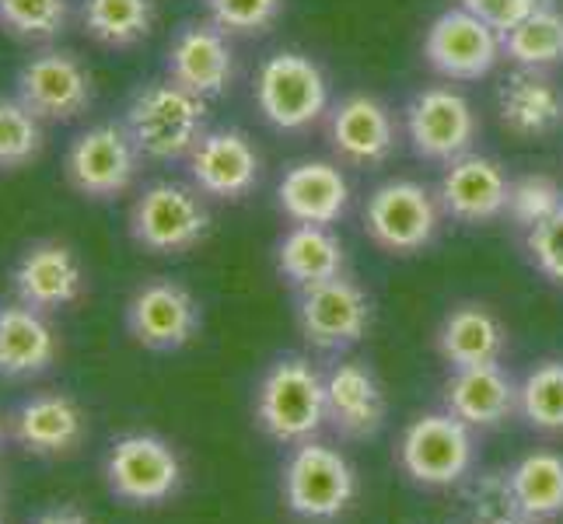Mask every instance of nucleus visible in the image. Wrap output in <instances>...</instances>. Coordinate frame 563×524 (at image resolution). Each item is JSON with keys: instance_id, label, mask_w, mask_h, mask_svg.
Instances as JSON below:
<instances>
[{"instance_id": "obj_18", "label": "nucleus", "mask_w": 563, "mask_h": 524, "mask_svg": "<svg viewBox=\"0 0 563 524\" xmlns=\"http://www.w3.org/2000/svg\"><path fill=\"white\" fill-rule=\"evenodd\" d=\"M511 179L487 154H462L444 165L438 203L459 224H490L508 213Z\"/></svg>"}, {"instance_id": "obj_12", "label": "nucleus", "mask_w": 563, "mask_h": 524, "mask_svg": "<svg viewBox=\"0 0 563 524\" xmlns=\"http://www.w3.org/2000/svg\"><path fill=\"white\" fill-rule=\"evenodd\" d=\"M22 99L43 123H70L95 102L91 70L67 49H43L29 56L14 77Z\"/></svg>"}, {"instance_id": "obj_20", "label": "nucleus", "mask_w": 563, "mask_h": 524, "mask_svg": "<svg viewBox=\"0 0 563 524\" xmlns=\"http://www.w3.org/2000/svg\"><path fill=\"white\" fill-rule=\"evenodd\" d=\"M351 179L333 161H298L280 175L277 207L295 224L333 227L351 210Z\"/></svg>"}, {"instance_id": "obj_21", "label": "nucleus", "mask_w": 563, "mask_h": 524, "mask_svg": "<svg viewBox=\"0 0 563 524\" xmlns=\"http://www.w3.org/2000/svg\"><path fill=\"white\" fill-rule=\"evenodd\" d=\"M11 441L38 458L70 455L85 441V413L64 392L29 395L8 420Z\"/></svg>"}, {"instance_id": "obj_15", "label": "nucleus", "mask_w": 563, "mask_h": 524, "mask_svg": "<svg viewBox=\"0 0 563 524\" xmlns=\"http://www.w3.org/2000/svg\"><path fill=\"white\" fill-rule=\"evenodd\" d=\"M298 325L301 336L316 349L336 354L367 336L372 301L351 277H333L316 287L298 290Z\"/></svg>"}, {"instance_id": "obj_14", "label": "nucleus", "mask_w": 563, "mask_h": 524, "mask_svg": "<svg viewBox=\"0 0 563 524\" xmlns=\"http://www.w3.org/2000/svg\"><path fill=\"white\" fill-rule=\"evenodd\" d=\"M189 186L207 200H245L263 179V154L242 130H207L186 158Z\"/></svg>"}, {"instance_id": "obj_1", "label": "nucleus", "mask_w": 563, "mask_h": 524, "mask_svg": "<svg viewBox=\"0 0 563 524\" xmlns=\"http://www.w3.org/2000/svg\"><path fill=\"white\" fill-rule=\"evenodd\" d=\"M123 123L144 158L179 161L207 133V102L165 77L133 91Z\"/></svg>"}, {"instance_id": "obj_4", "label": "nucleus", "mask_w": 563, "mask_h": 524, "mask_svg": "<svg viewBox=\"0 0 563 524\" xmlns=\"http://www.w3.org/2000/svg\"><path fill=\"white\" fill-rule=\"evenodd\" d=\"M126 227L130 238L151 256H183L207 238L210 210L192 186L162 179L137 192Z\"/></svg>"}, {"instance_id": "obj_8", "label": "nucleus", "mask_w": 563, "mask_h": 524, "mask_svg": "<svg viewBox=\"0 0 563 524\" xmlns=\"http://www.w3.org/2000/svg\"><path fill=\"white\" fill-rule=\"evenodd\" d=\"M402 126L417 158L441 161V165L470 154L479 137V120L473 102L452 85L420 88L402 109Z\"/></svg>"}, {"instance_id": "obj_32", "label": "nucleus", "mask_w": 563, "mask_h": 524, "mask_svg": "<svg viewBox=\"0 0 563 524\" xmlns=\"http://www.w3.org/2000/svg\"><path fill=\"white\" fill-rule=\"evenodd\" d=\"M67 22L70 0H0V29L18 43H53Z\"/></svg>"}, {"instance_id": "obj_25", "label": "nucleus", "mask_w": 563, "mask_h": 524, "mask_svg": "<svg viewBox=\"0 0 563 524\" xmlns=\"http://www.w3.org/2000/svg\"><path fill=\"white\" fill-rule=\"evenodd\" d=\"M56 360V336L43 312L25 304L0 308V378L29 381L46 375Z\"/></svg>"}, {"instance_id": "obj_29", "label": "nucleus", "mask_w": 563, "mask_h": 524, "mask_svg": "<svg viewBox=\"0 0 563 524\" xmlns=\"http://www.w3.org/2000/svg\"><path fill=\"white\" fill-rule=\"evenodd\" d=\"M81 29L99 46L130 49L144 43L158 22L154 0H81Z\"/></svg>"}, {"instance_id": "obj_38", "label": "nucleus", "mask_w": 563, "mask_h": 524, "mask_svg": "<svg viewBox=\"0 0 563 524\" xmlns=\"http://www.w3.org/2000/svg\"><path fill=\"white\" fill-rule=\"evenodd\" d=\"M32 524H91L88 514H81L77 508H49L38 517H32Z\"/></svg>"}, {"instance_id": "obj_35", "label": "nucleus", "mask_w": 563, "mask_h": 524, "mask_svg": "<svg viewBox=\"0 0 563 524\" xmlns=\"http://www.w3.org/2000/svg\"><path fill=\"white\" fill-rule=\"evenodd\" d=\"M560 207H563V189L556 186V179H550V175L529 171V175H521V179L511 182V192H508V218L518 227L532 231L536 224L553 218Z\"/></svg>"}, {"instance_id": "obj_24", "label": "nucleus", "mask_w": 563, "mask_h": 524, "mask_svg": "<svg viewBox=\"0 0 563 524\" xmlns=\"http://www.w3.org/2000/svg\"><path fill=\"white\" fill-rule=\"evenodd\" d=\"M444 410L479 431L500 426L518 413V384L500 364L459 367L444 381Z\"/></svg>"}, {"instance_id": "obj_10", "label": "nucleus", "mask_w": 563, "mask_h": 524, "mask_svg": "<svg viewBox=\"0 0 563 524\" xmlns=\"http://www.w3.org/2000/svg\"><path fill=\"white\" fill-rule=\"evenodd\" d=\"M123 319L133 343L154 349V354H176V349L197 339L203 325V308L179 280L154 277L130 294Z\"/></svg>"}, {"instance_id": "obj_17", "label": "nucleus", "mask_w": 563, "mask_h": 524, "mask_svg": "<svg viewBox=\"0 0 563 524\" xmlns=\"http://www.w3.org/2000/svg\"><path fill=\"white\" fill-rule=\"evenodd\" d=\"M168 81L192 91L197 99L210 102L235 85V49L231 35H224L213 22H189L176 32L165 56Z\"/></svg>"}, {"instance_id": "obj_22", "label": "nucleus", "mask_w": 563, "mask_h": 524, "mask_svg": "<svg viewBox=\"0 0 563 524\" xmlns=\"http://www.w3.org/2000/svg\"><path fill=\"white\" fill-rule=\"evenodd\" d=\"M500 126L518 141L553 137L563 126V88L547 70H515L497 91Z\"/></svg>"}, {"instance_id": "obj_19", "label": "nucleus", "mask_w": 563, "mask_h": 524, "mask_svg": "<svg viewBox=\"0 0 563 524\" xmlns=\"http://www.w3.org/2000/svg\"><path fill=\"white\" fill-rule=\"evenodd\" d=\"M11 287H14L18 304L49 315L81 298L85 269H81V259L74 256V248L60 242H35L18 256Z\"/></svg>"}, {"instance_id": "obj_31", "label": "nucleus", "mask_w": 563, "mask_h": 524, "mask_svg": "<svg viewBox=\"0 0 563 524\" xmlns=\"http://www.w3.org/2000/svg\"><path fill=\"white\" fill-rule=\"evenodd\" d=\"M43 120L18 94L14 99L0 94V171H18L32 165L43 154Z\"/></svg>"}, {"instance_id": "obj_11", "label": "nucleus", "mask_w": 563, "mask_h": 524, "mask_svg": "<svg viewBox=\"0 0 563 524\" xmlns=\"http://www.w3.org/2000/svg\"><path fill=\"white\" fill-rule=\"evenodd\" d=\"M402 472L420 487H452L473 465V426L455 413H423L417 416L399 441Z\"/></svg>"}, {"instance_id": "obj_33", "label": "nucleus", "mask_w": 563, "mask_h": 524, "mask_svg": "<svg viewBox=\"0 0 563 524\" xmlns=\"http://www.w3.org/2000/svg\"><path fill=\"white\" fill-rule=\"evenodd\" d=\"M518 413L536 431L563 434V360H547L518 384Z\"/></svg>"}, {"instance_id": "obj_5", "label": "nucleus", "mask_w": 563, "mask_h": 524, "mask_svg": "<svg viewBox=\"0 0 563 524\" xmlns=\"http://www.w3.org/2000/svg\"><path fill=\"white\" fill-rule=\"evenodd\" d=\"M144 154L133 144L126 123H95L70 141L64 154V175L85 200H115L133 189Z\"/></svg>"}, {"instance_id": "obj_9", "label": "nucleus", "mask_w": 563, "mask_h": 524, "mask_svg": "<svg viewBox=\"0 0 563 524\" xmlns=\"http://www.w3.org/2000/svg\"><path fill=\"white\" fill-rule=\"evenodd\" d=\"M106 487L130 508H154L179 493L183 461L168 441L154 434H126L106 455Z\"/></svg>"}, {"instance_id": "obj_7", "label": "nucleus", "mask_w": 563, "mask_h": 524, "mask_svg": "<svg viewBox=\"0 0 563 524\" xmlns=\"http://www.w3.org/2000/svg\"><path fill=\"white\" fill-rule=\"evenodd\" d=\"M444 210L417 179H388L364 203V231L393 256H413L438 238Z\"/></svg>"}, {"instance_id": "obj_36", "label": "nucleus", "mask_w": 563, "mask_h": 524, "mask_svg": "<svg viewBox=\"0 0 563 524\" xmlns=\"http://www.w3.org/2000/svg\"><path fill=\"white\" fill-rule=\"evenodd\" d=\"M526 248H529L539 274L563 287V207L553 213V218L526 231Z\"/></svg>"}, {"instance_id": "obj_13", "label": "nucleus", "mask_w": 563, "mask_h": 524, "mask_svg": "<svg viewBox=\"0 0 563 524\" xmlns=\"http://www.w3.org/2000/svg\"><path fill=\"white\" fill-rule=\"evenodd\" d=\"M423 56L449 81H479L504 60V35L465 8H449L427 29Z\"/></svg>"}, {"instance_id": "obj_6", "label": "nucleus", "mask_w": 563, "mask_h": 524, "mask_svg": "<svg viewBox=\"0 0 563 524\" xmlns=\"http://www.w3.org/2000/svg\"><path fill=\"white\" fill-rule=\"evenodd\" d=\"M357 497V476L336 448L319 441L295 444L284 465V503L301 521H336Z\"/></svg>"}, {"instance_id": "obj_16", "label": "nucleus", "mask_w": 563, "mask_h": 524, "mask_svg": "<svg viewBox=\"0 0 563 524\" xmlns=\"http://www.w3.org/2000/svg\"><path fill=\"white\" fill-rule=\"evenodd\" d=\"M329 123V144L336 158L354 168H378L396 154L399 147V126L396 115L375 94H346L325 115Z\"/></svg>"}, {"instance_id": "obj_37", "label": "nucleus", "mask_w": 563, "mask_h": 524, "mask_svg": "<svg viewBox=\"0 0 563 524\" xmlns=\"http://www.w3.org/2000/svg\"><path fill=\"white\" fill-rule=\"evenodd\" d=\"M542 4V0H459V8H465L470 14H476L479 22H487L490 29H497L500 35L511 32L518 22Z\"/></svg>"}, {"instance_id": "obj_30", "label": "nucleus", "mask_w": 563, "mask_h": 524, "mask_svg": "<svg viewBox=\"0 0 563 524\" xmlns=\"http://www.w3.org/2000/svg\"><path fill=\"white\" fill-rule=\"evenodd\" d=\"M504 56L521 70H553L563 64V11L550 0L518 22L511 32H504Z\"/></svg>"}, {"instance_id": "obj_28", "label": "nucleus", "mask_w": 563, "mask_h": 524, "mask_svg": "<svg viewBox=\"0 0 563 524\" xmlns=\"http://www.w3.org/2000/svg\"><path fill=\"white\" fill-rule=\"evenodd\" d=\"M511 511L529 521L563 514V458L550 451L526 455L508 472Z\"/></svg>"}, {"instance_id": "obj_39", "label": "nucleus", "mask_w": 563, "mask_h": 524, "mask_svg": "<svg viewBox=\"0 0 563 524\" xmlns=\"http://www.w3.org/2000/svg\"><path fill=\"white\" fill-rule=\"evenodd\" d=\"M500 524H536V521H529V517H518V521H511V517H508V521H500Z\"/></svg>"}, {"instance_id": "obj_41", "label": "nucleus", "mask_w": 563, "mask_h": 524, "mask_svg": "<svg viewBox=\"0 0 563 524\" xmlns=\"http://www.w3.org/2000/svg\"><path fill=\"white\" fill-rule=\"evenodd\" d=\"M0 524H4V521H0Z\"/></svg>"}, {"instance_id": "obj_34", "label": "nucleus", "mask_w": 563, "mask_h": 524, "mask_svg": "<svg viewBox=\"0 0 563 524\" xmlns=\"http://www.w3.org/2000/svg\"><path fill=\"white\" fill-rule=\"evenodd\" d=\"M284 14V0H207V22L231 38L269 32Z\"/></svg>"}, {"instance_id": "obj_27", "label": "nucleus", "mask_w": 563, "mask_h": 524, "mask_svg": "<svg viewBox=\"0 0 563 524\" xmlns=\"http://www.w3.org/2000/svg\"><path fill=\"white\" fill-rule=\"evenodd\" d=\"M343 266H346V248L333 235V227L295 224L277 242V274L295 290L333 280L343 274Z\"/></svg>"}, {"instance_id": "obj_3", "label": "nucleus", "mask_w": 563, "mask_h": 524, "mask_svg": "<svg viewBox=\"0 0 563 524\" xmlns=\"http://www.w3.org/2000/svg\"><path fill=\"white\" fill-rule=\"evenodd\" d=\"M325 375L298 354L269 364L256 388V423L277 444L312 441L325 426Z\"/></svg>"}, {"instance_id": "obj_40", "label": "nucleus", "mask_w": 563, "mask_h": 524, "mask_svg": "<svg viewBox=\"0 0 563 524\" xmlns=\"http://www.w3.org/2000/svg\"><path fill=\"white\" fill-rule=\"evenodd\" d=\"M0 437H4V426H0Z\"/></svg>"}, {"instance_id": "obj_2", "label": "nucleus", "mask_w": 563, "mask_h": 524, "mask_svg": "<svg viewBox=\"0 0 563 524\" xmlns=\"http://www.w3.org/2000/svg\"><path fill=\"white\" fill-rule=\"evenodd\" d=\"M252 99H256L263 120L280 133L316 130L333 109L325 70L312 56L295 49L266 56L256 74V85H252Z\"/></svg>"}, {"instance_id": "obj_26", "label": "nucleus", "mask_w": 563, "mask_h": 524, "mask_svg": "<svg viewBox=\"0 0 563 524\" xmlns=\"http://www.w3.org/2000/svg\"><path fill=\"white\" fill-rule=\"evenodd\" d=\"M504 349H508V333H504L500 319L483 304L452 308L438 328V354L452 371H459V367L500 364Z\"/></svg>"}, {"instance_id": "obj_23", "label": "nucleus", "mask_w": 563, "mask_h": 524, "mask_svg": "<svg viewBox=\"0 0 563 524\" xmlns=\"http://www.w3.org/2000/svg\"><path fill=\"white\" fill-rule=\"evenodd\" d=\"M385 392L375 371L361 360H343L325 375V416L343 437H375L385 426Z\"/></svg>"}]
</instances>
